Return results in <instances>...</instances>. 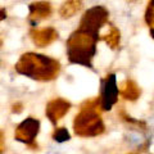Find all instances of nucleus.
<instances>
[{
	"instance_id": "20e7f679",
	"label": "nucleus",
	"mask_w": 154,
	"mask_h": 154,
	"mask_svg": "<svg viewBox=\"0 0 154 154\" xmlns=\"http://www.w3.org/2000/svg\"><path fill=\"white\" fill-rule=\"evenodd\" d=\"M38 132H40V121L33 117H28L17 126L14 137L16 140L26 144L30 149H37L35 139L37 137Z\"/></svg>"
},
{
	"instance_id": "423d86ee",
	"label": "nucleus",
	"mask_w": 154,
	"mask_h": 154,
	"mask_svg": "<svg viewBox=\"0 0 154 154\" xmlns=\"http://www.w3.org/2000/svg\"><path fill=\"white\" fill-rule=\"evenodd\" d=\"M119 95V89L116 81V75L109 73L102 81V94H100V109L110 110L117 103Z\"/></svg>"
},
{
	"instance_id": "f257e3e1",
	"label": "nucleus",
	"mask_w": 154,
	"mask_h": 154,
	"mask_svg": "<svg viewBox=\"0 0 154 154\" xmlns=\"http://www.w3.org/2000/svg\"><path fill=\"white\" fill-rule=\"evenodd\" d=\"M16 71L19 75L26 76L31 80L48 82L58 77L60 72V63L48 55L26 53L18 59Z\"/></svg>"
},
{
	"instance_id": "39448f33",
	"label": "nucleus",
	"mask_w": 154,
	"mask_h": 154,
	"mask_svg": "<svg viewBox=\"0 0 154 154\" xmlns=\"http://www.w3.org/2000/svg\"><path fill=\"white\" fill-rule=\"evenodd\" d=\"M107 19H108V12L105 11V8L94 7L84 14L79 28L95 33V35H99V30L105 25Z\"/></svg>"
},
{
	"instance_id": "f8f14e48",
	"label": "nucleus",
	"mask_w": 154,
	"mask_h": 154,
	"mask_svg": "<svg viewBox=\"0 0 154 154\" xmlns=\"http://www.w3.org/2000/svg\"><path fill=\"white\" fill-rule=\"evenodd\" d=\"M103 40L107 42L112 49H117L118 45H119V31L117 28L112 27L110 28V32L107 33L105 36H103Z\"/></svg>"
},
{
	"instance_id": "ddd939ff",
	"label": "nucleus",
	"mask_w": 154,
	"mask_h": 154,
	"mask_svg": "<svg viewBox=\"0 0 154 154\" xmlns=\"http://www.w3.org/2000/svg\"><path fill=\"white\" fill-rule=\"evenodd\" d=\"M118 114H119V117L122 118V121H125L126 123L131 125V126H134V127L141 128V130H144V131L146 130V123H145V122L139 121V119H134V118L131 117V116H128L126 112H125L123 109H119V110H118Z\"/></svg>"
},
{
	"instance_id": "9b49d317",
	"label": "nucleus",
	"mask_w": 154,
	"mask_h": 154,
	"mask_svg": "<svg viewBox=\"0 0 154 154\" xmlns=\"http://www.w3.org/2000/svg\"><path fill=\"white\" fill-rule=\"evenodd\" d=\"M81 8L80 0H68L60 9V16L63 18H69Z\"/></svg>"
},
{
	"instance_id": "a211bd4d",
	"label": "nucleus",
	"mask_w": 154,
	"mask_h": 154,
	"mask_svg": "<svg viewBox=\"0 0 154 154\" xmlns=\"http://www.w3.org/2000/svg\"><path fill=\"white\" fill-rule=\"evenodd\" d=\"M150 35H152V37L154 38V28H152V30H150Z\"/></svg>"
},
{
	"instance_id": "6e6552de",
	"label": "nucleus",
	"mask_w": 154,
	"mask_h": 154,
	"mask_svg": "<svg viewBox=\"0 0 154 154\" xmlns=\"http://www.w3.org/2000/svg\"><path fill=\"white\" fill-rule=\"evenodd\" d=\"M30 36L32 41L35 42L37 46L44 48L46 45L51 44L54 40L58 38V32L51 27L48 28H40V30H32L30 32Z\"/></svg>"
},
{
	"instance_id": "4468645a",
	"label": "nucleus",
	"mask_w": 154,
	"mask_h": 154,
	"mask_svg": "<svg viewBox=\"0 0 154 154\" xmlns=\"http://www.w3.org/2000/svg\"><path fill=\"white\" fill-rule=\"evenodd\" d=\"M53 139L58 143H64V141H68L71 136H69V132L67 131V128L57 127L54 131H53Z\"/></svg>"
},
{
	"instance_id": "1a4fd4ad",
	"label": "nucleus",
	"mask_w": 154,
	"mask_h": 154,
	"mask_svg": "<svg viewBox=\"0 0 154 154\" xmlns=\"http://www.w3.org/2000/svg\"><path fill=\"white\" fill-rule=\"evenodd\" d=\"M141 89L134 80H126L123 81L119 86V96L128 102H135L140 98Z\"/></svg>"
},
{
	"instance_id": "6ab92c4d",
	"label": "nucleus",
	"mask_w": 154,
	"mask_h": 154,
	"mask_svg": "<svg viewBox=\"0 0 154 154\" xmlns=\"http://www.w3.org/2000/svg\"><path fill=\"white\" fill-rule=\"evenodd\" d=\"M130 154H137V153H130Z\"/></svg>"
},
{
	"instance_id": "dca6fc26",
	"label": "nucleus",
	"mask_w": 154,
	"mask_h": 154,
	"mask_svg": "<svg viewBox=\"0 0 154 154\" xmlns=\"http://www.w3.org/2000/svg\"><path fill=\"white\" fill-rule=\"evenodd\" d=\"M22 109H23V105H22V103H16L13 105V109H12V112L13 113H21L22 112Z\"/></svg>"
},
{
	"instance_id": "f03ea898",
	"label": "nucleus",
	"mask_w": 154,
	"mask_h": 154,
	"mask_svg": "<svg viewBox=\"0 0 154 154\" xmlns=\"http://www.w3.org/2000/svg\"><path fill=\"white\" fill-rule=\"evenodd\" d=\"M100 96L81 104L73 119V131L80 137H95L105 131V125L99 112Z\"/></svg>"
},
{
	"instance_id": "2eb2a0df",
	"label": "nucleus",
	"mask_w": 154,
	"mask_h": 154,
	"mask_svg": "<svg viewBox=\"0 0 154 154\" xmlns=\"http://www.w3.org/2000/svg\"><path fill=\"white\" fill-rule=\"evenodd\" d=\"M145 21L148 23V26L152 28H154V0H152L148 5L146 13H145Z\"/></svg>"
},
{
	"instance_id": "f3484780",
	"label": "nucleus",
	"mask_w": 154,
	"mask_h": 154,
	"mask_svg": "<svg viewBox=\"0 0 154 154\" xmlns=\"http://www.w3.org/2000/svg\"><path fill=\"white\" fill-rule=\"evenodd\" d=\"M0 134H2V140H0V143H2V149H0V152L4 153V150H5V148H4V134H3V131Z\"/></svg>"
},
{
	"instance_id": "0eeeda50",
	"label": "nucleus",
	"mask_w": 154,
	"mask_h": 154,
	"mask_svg": "<svg viewBox=\"0 0 154 154\" xmlns=\"http://www.w3.org/2000/svg\"><path fill=\"white\" fill-rule=\"evenodd\" d=\"M69 109H71V103L68 100L63 98H55L51 99L50 102H48L45 108V114L53 125H57V122L60 118H63L69 112Z\"/></svg>"
},
{
	"instance_id": "9d476101",
	"label": "nucleus",
	"mask_w": 154,
	"mask_h": 154,
	"mask_svg": "<svg viewBox=\"0 0 154 154\" xmlns=\"http://www.w3.org/2000/svg\"><path fill=\"white\" fill-rule=\"evenodd\" d=\"M50 13H51V8L49 3L37 2V3H32L30 5V14H31L32 23L40 21L42 18L49 17Z\"/></svg>"
},
{
	"instance_id": "7ed1b4c3",
	"label": "nucleus",
	"mask_w": 154,
	"mask_h": 154,
	"mask_svg": "<svg viewBox=\"0 0 154 154\" xmlns=\"http://www.w3.org/2000/svg\"><path fill=\"white\" fill-rule=\"evenodd\" d=\"M99 35L85 30H76L67 40V55L71 63L81 64L91 68L96 54V41Z\"/></svg>"
}]
</instances>
